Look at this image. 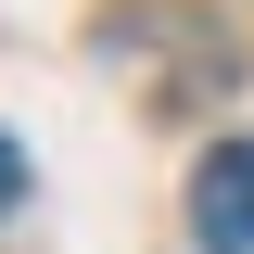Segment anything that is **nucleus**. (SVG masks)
<instances>
[{
  "instance_id": "obj_1",
  "label": "nucleus",
  "mask_w": 254,
  "mask_h": 254,
  "mask_svg": "<svg viewBox=\"0 0 254 254\" xmlns=\"http://www.w3.org/2000/svg\"><path fill=\"white\" fill-rule=\"evenodd\" d=\"M190 242L203 254H254V140H216L190 165Z\"/></svg>"
},
{
  "instance_id": "obj_2",
  "label": "nucleus",
  "mask_w": 254,
  "mask_h": 254,
  "mask_svg": "<svg viewBox=\"0 0 254 254\" xmlns=\"http://www.w3.org/2000/svg\"><path fill=\"white\" fill-rule=\"evenodd\" d=\"M13 203H26V140L0 127V216H13Z\"/></svg>"
}]
</instances>
